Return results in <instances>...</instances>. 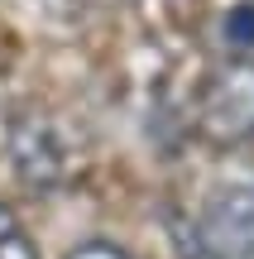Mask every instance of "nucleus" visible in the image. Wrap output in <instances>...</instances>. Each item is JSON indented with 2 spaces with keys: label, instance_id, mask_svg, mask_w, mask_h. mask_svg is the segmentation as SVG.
Masks as SVG:
<instances>
[{
  "label": "nucleus",
  "instance_id": "1",
  "mask_svg": "<svg viewBox=\"0 0 254 259\" xmlns=\"http://www.w3.org/2000/svg\"><path fill=\"white\" fill-rule=\"evenodd\" d=\"M5 154H10V168H15L19 187H29L38 197L58 192L67 183V173H72V149H67L63 125L48 111H38V106H24V111L10 115Z\"/></svg>",
  "mask_w": 254,
  "mask_h": 259
},
{
  "label": "nucleus",
  "instance_id": "2",
  "mask_svg": "<svg viewBox=\"0 0 254 259\" xmlns=\"http://www.w3.org/2000/svg\"><path fill=\"white\" fill-rule=\"evenodd\" d=\"M197 130L221 149L254 139V58L249 53H226L211 67L197 101Z\"/></svg>",
  "mask_w": 254,
  "mask_h": 259
},
{
  "label": "nucleus",
  "instance_id": "3",
  "mask_svg": "<svg viewBox=\"0 0 254 259\" xmlns=\"http://www.w3.org/2000/svg\"><path fill=\"white\" fill-rule=\"evenodd\" d=\"M192 259H254V187H216L182 231Z\"/></svg>",
  "mask_w": 254,
  "mask_h": 259
},
{
  "label": "nucleus",
  "instance_id": "4",
  "mask_svg": "<svg viewBox=\"0 0 254 259\" xmlns=\"http://www.w3.org/2000/svg\"><path fill=\"white\" fill-rule=\"evenodd\" d=\"M0 259H38V245L29 240V231L19 226L15 206L0 197Z\"/></svg>",
  "mask_w": 254,
  "mask_h": 259
},
{
  "label": "nucleus",
  "instance_id": "5",
  "mask_svg": "<svg viewBox=\"0 0 254 259\" xmlns=\"http://www.w3.org/2000/svg\"><path fill=\"white\" fill-rule=\"evenodd\" d=\"M221 44L230 53H254V5H230L221 15Z\"/></svg>",
  "mask_w": 254,
  "mask_h": 259
},
{
  "label": "nucleus",
  "instance_id": "6",
  "mask_svg": "<svg viewBox=\"0 0 254 259\" xmlns=\"http://www.w3.org/2000/svg\"><path fill=\"white\" fill-rule=\"evenodd\" d=\"M67 259H130V254L115 250V245H106V240H96V245H82V250H72Z\"/></svg>",
  "mask_w": 254,
  "mask_h": 259
},
{
  "label": "nucleus",
  "instance_id": "7",
  "mask_svg": "<svg viewBox=\"0 0 254 259\" xmlns=\"http://www.w3.org/2000/svg\"><path fill=\"white\" fill-rule=\"evenodd\" d=\"M77 5H91V10H106V5H125V0H77Z\"/></svg>",
  "mask_w": 254,
  "mask_h": 259
}]
</instances>
